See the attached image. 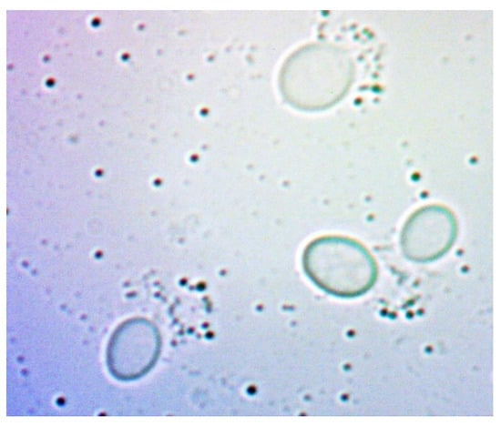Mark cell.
Returning <instances> with one entry per match:
<instances>
[{
	"label": "cell",
	"instance_id": "1",
	"mask_svg": "<svg viewBox=\"0 0 501 426\" xmlns=\"http://www.w3.org/2000/svg\"><path fill=\"white\" fill-rule=\"evenodd\" d=\"M304 265L310 277L325 290L356 296L368 290L376 279V265L361 244L342 238H325L306 250Z\"/></svg>",
	"mask_w": 501,
	"mask_h": 426
},
{
	"label": "cell",
	"instance_id": "2",
	"mask_svg": "<svg viewBox=\"0 0 501 426\" xmlns=\"http://www.w3.org/2000/svg\"><path fill=\"white\" fill-rule=\"evenodd\" d=\"M456 224L453 215L440 208H424L407 220L402 235L405 255L427 261L443 255L453 244Z\"/></svg>",
	"mask_w": 501,
	"mask_h": 426
}]
</instances>
